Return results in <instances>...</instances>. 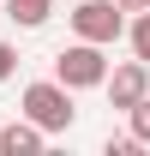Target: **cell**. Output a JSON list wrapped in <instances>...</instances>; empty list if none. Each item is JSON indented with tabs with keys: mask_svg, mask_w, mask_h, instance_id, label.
<instances>
[{
	"mask_svg": "<svg viewBox=\"0 0 150 156\" xmlns=\"http://www.w3.org/2000/svg\"><path fill=\"white\" fill-rule=\"evenodd\" d=\"M54 12V0H6V18L18 24V30H42Z\"/></svg>",
	"mask_w": 150,
	"mask_h": 156,
	"instance_id": "6",
	"label": "cell"
},
{
	"mask_svg": "<svg viewBox=\"0 0 150 156\" xmlns=\"http://www.w3.org/2000/svg\"><path fill=\"white\" fill-rule=\"evenodd\" d=\"M102 150H108V156H132V150H138V138H132V132H126V138H108Z\"/></svg>",
	"mask_w": 150,
	"mask_h": 156,
	"instance_id": "10",
	"label": "cell"
},
{
	"mask_svg": "<svg viewBox=\"0 0 150 156\" xmlns=\"http://www.w3.org/2000/svg\"><path fill=\"white\" fill-rule=\"evenodd\" d=\"M114 6H120V12H144L150 0H114Z\"/></svg>",
	"mask_w": 150,
	"mask_h": 156,
	"instance_id": "11",
	"label": "cell"
},
{
	"mask_svg": "<svg viewBox=\"0 0 150 156\" xmlns=\"http://www.w3.org/2000/svg\"><path fill=\"white\" fill-rule=\"evenodd\" d=\"M24 108L18 114L30 120V126H42V132H72V120H78V108H72V90L60 84V78H36V84H24Z\"/></svg>",
	"mask_w": 150,
	"mask_h": 156,
	"instance_id": "1",
	"label": "cell"
},
{
	"mask_svg": "<svg viewBox=\"0 0 150 156\" xmlns=\"http://www.w3.org/2000/svg\"><path fill=\"white\" fill-rule=\"evenodd\" d=\"M54 78L66 84V90H102V78H108L102 42H72V48H60L54 54Z\"/></svg>",
	"mask_w": 150,
	"mask_h": 156,
	"instance_id": "2",
	"label": "cell"
},
{
	"mask_svg": "<svg viewBox=\"0 0 150 156\" xmlns=\"http://www.w3.org/2000/svg\"><path fill=\"white\" fill-rule=\"evenodd\" d=\"M12 72H18V48H12V42H0V84H6Z\"/></svg>",
	"mask_w": 150,
	"mask_h": 156,
	"instance_id": "9",
	"label": "cell"
},
{
	"mask_svg": "<svg viewBox=\"0 0 150 156\" xmlns=\"http://www.w3.org/2000/svg\"><path fill=\"white\" fill-rule=\"evenodd\" d=\"M42 144H48V132L42 126H30V120H12V126H0V150L6 156H42Z\"/></svg>",
	"mask_w": 150,
	"mask_h": 156,
	"instance_id": "5",
	"label": "cell"
},
{
	"mask_svg": "<svg viewBox=\"0 0 150 156\" xmlns=\"http://www.w3.org/2000/svg\"><path fill=\"white\" fill-rule=\"evenodd\" d=\"M66 18H72V36H78V42H102V48L126 30V12H120L114 0H78Z\"/></svg>",
	"mask_w": 150,
	"mask_h": 156,
	"instance_id": "3",
	"label": "cell"
},
{
	"mask_svg": "<svg viewBox=\"0 0 150 156\" xmlns=\"http://www.w3.org/2000/svg\"><path fill=\"white\" fill-rule=\"evenodd\" d=\"M126 120H132V138H138V144H150V90L126 108Z\"/></svg>",
	"mask_w": 150,
	"mask_h": 156,
	"instance_id": "8",
	"label": "cell"
},
{
	"mask_svg": "<svg viewBox=\"0 0 150 156\" xmlns=\"http://www.w3.org/2000/svg\"><path fill=\"white\" fill-rule=\"evenodd\" d=\"M120 36H126V42H132V54L150 66V6H144V12H132V24L120 30Z\"/></svg>",
	"mask_w": 150,
	"mask_h": 156,
	"instance_id": "7",
	"label": "cell"
},
{
	"mask_svg": "<svg viewBox=\"0 0 150 156\" xmlns=\"http://www.w3.org/2000/svg\"><path fill=\"white\" fill-rule=\"evenodd\" d=\"M102 90H108V102L120 108V114H126L132 102H138V96L150 90V66H144V60H126V66H108V78H102Z\"/></svg>",
	"mask_w": 150,
	"mask_h": 156,
	"instance_id": "4",
	"label": "cell"
}]
</instances>
